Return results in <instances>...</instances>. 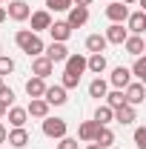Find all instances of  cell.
<instances>
[{"label":"cell","mask_w":146,"mask_h":149,"mask_svg":"<svg viewBox=\"0 0 146 149\" xmlns=\"http://www.w3.org/2000/svg\"><path fill=\"white\" fill-rule=\"evenodd\" d=\"M49 12H69L72 9V0H46Z\"/></svg>","instance_id":"obj_30"},{"label":"cell","mask_w":146,"mask_h":149,"mask_svg":"<svg viewBox=\"0 0 146 149\" xmlns=\"http://www.w3.org/2000/svg\"><path fill=\"white\" fill-rule=\"evenodd\" d=\"M6 109H9V106H6V103H3V100H0V118H3V115H6Z\"/></svg>","instance_id":"obj_38"},{"label":"cell","mask_w":146,"mask_h":149,"mask_svg":"<svg viewBox=\"0 0 146 149\" xmlns=\"http://www.w3.org/2000/svg\"><path fill=\"white\" fill-rule=\"evenodd\" d=\"M86 69H89V72H95V74H100L103 69H106V57H103V55H92V57H86Z\"/></svg>","instance_id":"obj_26"},{"label":"cell","mask_w":146,"mask_h":149,"mask_svg":"<svg viewBox=\"0 0 146 149\" xmlns=\"http://www.w3.org/2000/svg\"><path fill=\"white\" fill-rule=\"evenodd\" d=\"M106 17H109L112 23H123V20L129 17V6L120 3V0H112L109 6H106Z\"/></svg>","instance_id":"obj_7"},{"label":"cell","mask_w":146,"mask_h":149,"mask_svg":"<svg viewBox=\"0 0 146 149\" xmlns=\"http://www.w3.org/2000/svg\"><path fill=\"white\" fill-rule=\"evenodd\" d=\"M3 20H6V9L0 6V23H3Z\"/></svg>","instance_id":"obj_39"},{"label":"cell","mask_w":146,"mask_h":149,"mask_svg":"<svg viewBox=\"0 0 146 149\" xmlns=\"http://www.w3.org/2000/svg\"><path fill=\"white\" fill-rule=\"evenodd\" d=\"M86 20H89V9H83V6H72L69 9V17H66L69 29H80Z\"/></svg>","instance_id":"obj_9"},{"label":"cell","mask_w":146,"mask_h":149,"mask_svg":"<svg viewBox=\"0 0 146 149\" xmlns=\"http://www.w3.org/2000/svg\"><path fill=\"white\" fill-rule=\"evenodd\" d=\"M43 92H46V80L43 77H29L26 80V95L29 97H43Z\"/></svg>","instance_id":"obj_19"},{"label":"cell","mask_w":146,"mask_h":149,"mask_svg":"<svg viewBox=\"0 0 146 149\" xmlns=\"http://www.w3.org/2000/svg\"><path fill=\"white\" fill-rule=\"evenodd\" d=\"M97 126H100V123H95V120H83V123H80V129H77V138H80V141H95Z\"/></svg>","instance_id":"obj_24"},{"label":"cell","mask_w":146,"mask_h":149,"mask_svg":"<svg viewBox=\"0 0 146 149\" xmlns=\"http://www.w3.org/2000/svg\"><path fill=\"white\" fill-rule=\"evenodd\" d=\"M6 141H9L15 149H23L26 143H29V132L23 129V126H17V129H12L9 135H6Z\"/></svg>","instance_id":"obj_18"},{"label":"cell","mask_w":146,"mask_h":149,"mask_svg":"<svg viewBox=\"0 0 146 149\" xmlns=\"http://www.w3.org/2000/svg\"><path fill=\"white\" fill-rule=\"evenodd\" d=\"M86 49H89L92 55H103L106 52V37L103 35H89L86 37Z\"/></svg>","instance_id":"obj_22"},{"label":"cell","mask_w":146,"mask_h":149,"mask_svg":"<svg viewBox=\"0 0 146 149\" xmlns=\"http://www.w3.org/2000/svg\"><path fill=\"white\" fill-rule=\"evenodd\" d=\"M29 15H32V9H29V3H26V0H12V3H9V9H6V17L17 20V23L29 20Z\"/></svg>","instance_id":"obj_3"},{"label":"cell","mask_w":146,"mask_h":149,"mask_svg":"<svg viewBox=\"0 0 146 149\" xmlns=\"http://www.w3.org/2000/svg\"><path fill=\"white\" fill-rule=\"evenodd\" d=\"M26 115H32V118H49V103L43 100V97H32L29 100V106H26Z\"/></svg>","instance_id":"obj_11"},{"label":"cell","mask_w":146,"mask_h":149,"mask_svg":"<svg viewBox=\"0 0 146 149\" xmlns=\"http://www.w3.org/2000/svg\"><path fill=\"white\" fill-rule=\"evenodd\" d=\"M112 118L117 120V123H123V126H129L135 118H138V112H135V106H129V103H123V106H117V109H112Z\"/></svg>","instance_id":"obj_12"},{"label":"cell","mask_w":146,"mask_h":149,"mask_svg":"<svg viewBox=\"0 0 146 149\" xmlns=\"http://www.w3.org/2000/svg\"><path fill=\"white\" fill-rule=\"evenodd\" d=\"M43 135L60 141V138L66 135V120H63V118H43Z\"/></svg>","instance_id":"obj_2"},{"label":"cell","mask_w":146,"mask_h":149,"mask_svg":"<svg viewBox=\"0 0 146 149\" xmlns=\"http://www.w3.org/2000/svg\"><path fill=\"white\" fill-rule=\"evenodd\" d=\"M106 92H109V86H106V80H103V77H95V80L89 83V95H92V97H97V100H100V97H106Z\"/></svg>","instance_id":"obj_25"},{"label":"cell","mask_w":146,"mask_h":149,"mask_svg":"<svg viewBox=\"0 0 146 149\" xmlns=\"http://www.w3.org/2000/svg\"><path fill=\"white\" fill-rule=\"evenodd\" d=\"M86 149H100V146H97V143H92V146H86Z\"/></svg>","instance_id":"obj_41"},{"label":"cell","mask_w":146,"mask_h":149,"mask_svg":"<svg viewBox=\"0 0 146 149\" xmlns=\"http://www.w3.org/2000/svg\"><path fill=\"white\" fill-rule=\"evenodd\" d=\"M106 43H117V46H123V40H126V29H123V23H112L109 29H106Z\"/></svg>","instance_id":"obj_15"},{"label":"cell","mask_w":146,"mask_h":149,"mask_svg":"<svg viewBox=\"0 0 146 149\" xmlns=\"http://www.w3.org/2000/svg\"><path fill=\"white\" fill-rule=\"evenodd\" d=\"M77 83H80V77H74V74H69V72H63V83H60L63 89H74Z\"/></svg>","instance_id":"obj_32"},{"label":"cell","mask_w":146,"mask_h":149,"mask_svg":"<svg viewBox=\"0 0 146 149\" xmlns=\"http://www.w3.org/2000/svg\"><path fill=\"white\" fill-rule=\"evenodd\" d=\"M106 3H112V0H106Z\"/></svg>","instance_id":"obj_43"},{"label":"cell","mask_w":146,"mask_h":149,"mask_svg":"<svg viewBox=\"0 0 146 149\" xmlns=\"http://www.w3.org/2000/svg\"><path fill=\"white\" fill-rule=\"evenodd\" d=\"M6 115H9V123H12L15 129H17V126H26V118H29L26 109H20V106H9Z\"/></svg>","instance_id":"obj_23"},{"label":"cell","mask_w":146,"mask_h":149,"mask_svg":"<svg viewBox=\"0 0 146 149\" xmlns=\"http://www.w3.org/2000/svg\"><path fill=\"white\" fill-rule=\"evenodd\" d=\"M109 120H115V118H112V106H97V112H95V123L106 126Z\"/></svg>","instance_id":"obj_28"},{"label":"cell","mask_w":146,"mask_h":149,"mask_svg":"<svg viewBox=\"0 0 146 149\" xmlns=\"http://www.w3.org/2000/svg\"><path fill=\"white\" fill-rule=\"evenodd\" d=\"M129 72L135 74V77H138V80H143V77H146V57L140 55V57H138V60H135V66H132V69H129Z\"/></svg>","instance_id":"obj_29"},{"label":"cell","mask_w":146,"mask_h":149,"mask_svg":"<svg viewBox=\"0 0 146 149\" xmlns=\"http://www.w3.org/2000/svg\"><path fill=\"white\" fill-rule=\"evenodd\" d=\"M43 100H46L49 106H63V103H66V89H63V86H46Z\"/></svg>","instance_id":"obj_8"},{"label":"cell","mask_w":146,"mask_h":149,"mask_svg":"<svg viewBox=\"0 0 146 149\" xmlns=\"http://www.w3.org/2000/svg\"><path fill=\"white\" fill-rule=\"evenodd\" d=\"M57 149H77V138H60V143H57Z\"/></svg>","instance_id":"obj_34"},{"label":"cell","mask_w":146,"mask_h":149,"mask_svg":"<svg viewBox=\"0 0 146 149\" xmlns=\"http://www.w3.org/2000/svg\"><path fill=\"white\" fill-rule=\"evenodd\" d=\"M29 17H32V32H46V29H49V26H52V15H49V12H35V15H29Z\"/></svg>","instance_id":"obj_17"},{"label":"cell","mask_w":146,"mask_h":149,"mask_svg":"<svg viewBox=\"0 0 146 149\" xmlns=\"http://www.w3.org/2000/svg\"><path fill=\"white\" fill-rule=\"evenodd\" d=\"M129 32L132 35H143V29H146V12H135V15H129Z\"/></svg>","instance_id":"obj_21"},{"label":"cell","mask_w":146,"mask_h":149,"mask_svg":"<svg viewBox=\"0 0 146 149\" xmlns=\"http://www.w3.org/2000/svg\"><path fill=\"white\" fill-rule=\"evenodd\" d=\"M32 72H35V77H49V74L55 72V63L49 60L46 55H37V57H32Z\"/></svg>","instance_id":"obj_4"},{"label":"cell","mask_w":146,"mask_h":149,"mask_svg":"<svg viewBox=\"0 0 146 149\" xmlns=\"http://www.w3.org/2000/svg\"><path fill=\"white\" fill-rule=\"evenodd\" d=\"M123 103H126V97H123V89H115V92H106V106L117 109V106H123Z\"/></svg>","instance_id":"obj_27"},{"label":"cell","mask_w":146,"mask_h":149,"mask_svg":"<svg viewBox=\"0 0 146 149\" xmlns=\"http://www.w3.org/2000/svg\"><path fill=\"white\" fill-rule=\"evenodd\" d=\"M135 143H138L140 149H146V129H143V126L135 129Z\"/></svg>","instance_id":"obj_35"},{"label":"cell","mask_w":146,"mask_h":149,"mask_svg":"<svg viewBox=\"0 0 146 149\" xmlns=\"http://www.w3.org/2000/svg\"><path fill=\"white\" fill-rule=\"evenodd\" d=\"M63 63H66V72L74 74V77H80V74L86 72V57L83 55H69Z\"/></svg>","instance_id":"obj_13"},{"label":"cell","mask_w":146,"mask_h":149,"mask_svg":"<svg viewBox=\"0 0 146 149\" xmlns=\"http://www.w3.org/2000/svg\"><path fill=\"white\" fill-rule=\"evenodd\" d=\"M112 86H115V89H126L129 83H132V72H129L126 66H117V69H115V72H112Z\"/></svg>","instance_id":"obj_14"},{"label":"cell","mask_w":146,"mask_h":149,"mask_svg":"<svg viewBox=\"0 0 146 149\" xmlns=\"http://www.w3.org/2000/svg\"><path fill=\"white\" fill-rule=\"evenodd\" d=\"M0 3H3V0H0Z\"/></svg>","instance_id":"obj_44"},{"label":"cell","mask_w":146,"mask_h":149,"mask_svg":"<svg viewBox=\"0 0 146 149\" xmlns=\"http://www.w3.org/2000/svg\"><path fill=\"white\" fill-rule=\"evenodd\" d=\"M92 0H72V6H83V9H89Z\"/></svg>","instance_id":"obj_36"},{"label":"cell","mask_w":146,"mask_h":149,"mask_svg":"<svg viewBox=\"0 0 146 149\" xmlns=\"http://www.w3.org/2000/svg\"><path fill=\"white\" fill-rule=\"evenodd\" d=\"M6 135H9V129H6V126L0 123V143H6Z\"/></svg>","instance_id":"obj_37"},{"label":"cell","mask_w":146,"mask_h":149,"mask_svg":"<svg viewBox=\"0 0 146 149\" xmlns=\"http://www.w3.org/2000/svg\"><path fill=\"white\" fill-rule=\"evenodd\" d=\"M0 100H3L6 106H12V100H15V92H12L9 86H0Z\"/></svg>","instance_id":"obj_33"},{"label":"cell","mask_w":146,"mask_h":149,"mask_svg":"<svg viewBox=\"0 0 146 149\" xmlns=\"http://www.w3.org/2000/svg\"><path fill=\"white\" fill-rule=\"evenodd\" d=\"M15 40H17V46H20L29 57H37L40 52H43V40H40L35 32H29V29H20L17 35H15Z\"/></svg>","instance_id":"obj_1"},{"label":"cell","mask_w":146,"mask_h":149,"mask_svg":"<svg viewBox=\"0 0 146 149\" xmlns=\"http://www.w3.org/2000/svg\"><path fill=\"white\" fill-rule=\"evenodd\" d=\"M123 97H126L129 106H138V103H143V100H146V89H143V83H140V80H138V83H129L126 89H123Z\"/></svg>","instance_id":"obj_5"},{"label":"cell","mask_w":146,"mask_h":149,"mask_svg":"<svg viewBox=\"0 0 146 149\" xmlns=\"http://www.w3.org/2000/svg\"><path fill=\"white\" fill-rule=\"evenodd\" d=\"M0 86H3V74H0Z\"/></svg>","instance_id":"obj_42"},{"label":"cell","mask_w":146,"mask_h":149,"mask_svg":"<svg viewBox=\"0 0 146 149\" xmlns=\"http://www.w3.org/2000/svg\"><path fill=\"white\" fill-rule=\"evenodd\" d=\"M9 72H15V60L6 57V55H0V74H9Z\"/></svg>","instance_id":"obj_31"},{"label":"cell","mask_w":146,"mask_h":149,"mask_svg":"<svg viewBox=\"0 0 146 149\" xmlns=\"http://www.w3.org/2000/svg\"><path fill=\"white\" fill-rule=\"evenodd\" d=\"M46 32L52 35V40H55V43H66V40L72 37V29H69V23H66V20H55Z\"/></svg>","instance_id":"obj_6"},{"label":"cell","mask_w":146,"mask_h":149,"mask_svg":"<svg viewBox=\"0 0 146 149\" xmlns=\"http://www.w3.org/2000/svg\"><path fill=\"white\" fill-rule=\"evenodd\" d=\"M120 3H126V6H132V3H138V0H120Z\"/></svg>","instance_id":"obj_40"},{"label":"cell","mask_w":146,"mask_h":149,"mask_svg":"<svg viewBox=\"0 0 146 149\" xmlns=\"http://www.w3.org/2000/svg\"><path fill=\"white\" fill-rule=\"evenodd\" d=\"M123 46H126L129 55H135V57H140L146 52V43H143V37H140V35H129L126 40H123Z\"/></svg>","instance_id":"obj_16"},{"label":"cell","mask_w":146,"mask_h":149,"mask_svg":"<svg viewBox=\"0 0 146 149\" xmlns=\"http://www.w3.org/2000/svg\"><path fill=\"white\" fill-rule=\"evenodd\" d=\"M92 143H97L100 149L112 146V143H115V132H112L109 126H97V135H95V141H92Z\"/></svg>","instance_id":"obj_20"},{"label":"cell","mask_w":146,"mask_h":149,"mask_svg":"<svg viewBox=\"0 0 146 149\" xmlns=\"http://www.w3.org/2000/svg\"><path fill=\"white\" fill-rule=\"evenodd\" d=\"M43 52H46V57H49L52 63H63V60L69 57V49H66L63 43H55V40H52V46H43Z\"/></svg>","instance_id":"obj_10"}]
</instances>
